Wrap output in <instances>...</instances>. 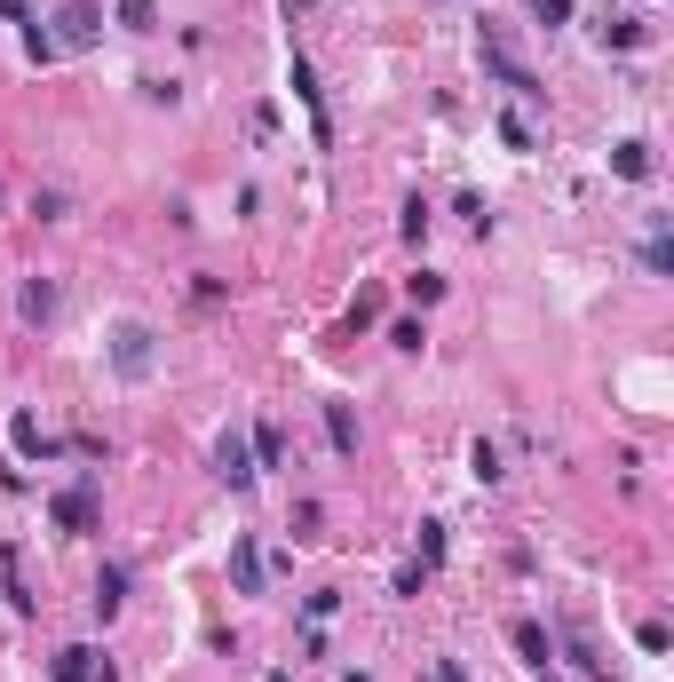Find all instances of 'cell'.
<instances>
[{"label":"cell","instance_id":"d6a6232c","mask_svg":"<svg viewBox=\"0 0 674 682\" xmlns=\"http://www.w3.org/2000/svg\"><path fill=\"white\" fill-rule=\"evenodd\" d=\"M341 682H373V675H365V667H357V675H341Z\"/></svg>","mask_w":674,"mask_h":682},{"label":"cell","instance_id":"5bb4252c","mask_svg":"<svg viewBox=\"0 0 674 682\" xmlns=\"http://www.w3.org/2000/svg\"><path fill=\"white\" fill-rule=\"evenodd\" d=\"M8 445H16L24 460H48V453H56V445L40 437V421H32V413H16V421H8Z\"/></svg>","mask_w":674,"mask_h":682},{"label":"cell","instance_id":"6da1fadb","mask_svg":"<svg viewBox=\"0 0 674 682\" xmlns=\"http://www.w3.org/2000/svg\"><path fill=\"white\" fill-rule=\"evenodd\" d=\"M476 56H484V72H492L500 88H516L524 104H548V88H540V72H532V64H516V48L500 40V24H484V32H476Z\"/></svg>","mask_w":674,"mask_h":682},{"label":"cell","instance_id":"5b68a950","mask_svg":"<svg viewBox=\"0 0 674 682\" xmlns=\"http://www.w3.org/2000/svg\"><path fill=\"white\" fill-rule=\"evenodd\" d=\"M56 310H64L56 278H24V286H16V318H24V326H56Z\"/></svg>","mask_w":674,"mask_h":682},{"label":"cell","instance_id":"cb8c5ba5","mask_svg":"<svg viewBox=\"0 0 674 682\" xmlns=\"http://www.w3.org/2000/svg\"><path fill=\"white\" fill-rule=\"evenodd\" d=\"M635 643H643V651L659 659V651H667V643H674V635H667V619H643V627H635Z\"/></svg>","mask_w":674,"mask_h":682},{"label":"cell","instance_id":"ba28073f","mask_svg":"<svg viewBox=\"0 0 674 682\" xmlns=\"http://www.w3.org/2000/svg\"><path fill=\"white\" fill-rule=\"evenodd\" d=\"M230 587L238 595H262V548H254V532L230 540Z\"/></svg>","mask_w":674,"mask_h":682},{"label":"cell","instance_id":"7402d4cb","mask_svg":"<svg viewBox=\"0 0 674 682\" xmlns=\"http://www.w3.org/2000/svg\"><path fill=\"white\" fill-rule=\"evenodd\" d=\"M492 127H500V143H508V151H532V127H524V119H516V112H500V119H492Z\"/></svg>","mask_w":674,"mask_h":682},{"label":"cell","instance_id":"4fadbf2b","mask_svg":"<svg viewBox=\"0 0 674 682\" xmlns=\"http://www.w3.org/2000/svg\"><path fill=\"white\" fill-rule=\"evenodd\" d=\"M48 675H56V682H88V675H96V651H88V643H64V651L48 659Z\"/></svg>","mask_w":674,"mask_h":682},{"label":"cell","instance_id":"ffe728a7","mask_svg":"<svg viewBox=\"0 0 674 682\" xmlns=\"http://www.w3.org/2000/svg\"><path fill=\"white\" fill-rule=\"evenodd\" d=\"M24 56H32V64H56V56H64V48H56V40H48V32H40V24H24Z\"/></svg>","mask_w":674,"mask_h":682},{"label":"cell","instance_id":"52a82bcc","mask_svg":"<svg viewBox=\"0 0 674 682\" xmlns=\"http://www.w3.org/2000/svg\"><path fill=\"white\" fill-rule=\"evenodd\" d=\"M215 476H223L230 492H246V484L262 476V468L246 460V437H238V429H223V437H215Z\"/></svg>","mask_w":674,"mask_h":682},{"label":"cell","instance_id":"f1b7e54d","mask_svg":"<svg viewBox=\"0 0 674 682\" xmlns=\"http://www.w3.org/2000/svg\"><path fill=\"white\" fill-rule=\"evenodd\" d=\"M643 262H651V270H659V278H667V270H674V246H667V230H659V238H651V246H643Z\"/></svg>","mask_w":674,"mask_h":682},{"label":"cell","instance_id":"9c48e42d","mask_svg":"<svg viewBox=\"0 0 674 682\" xmlns=\"http://www.w3.org/2000/svg\"><path fill=\"white\" fill-rule=\"evenodd\" d=\"M611 175H627V183H651V143H643V135L611 143Z\"/></svg>","mask_w":674,"mask_h":682},{"label":"cell","instance_id":"f546056e","mask_svg":"<svg viewBox=\"0 0 674 682\" xmlns=\"http://www.w3.org/2000/svg\"><path fill=\"white\" fill-rule=\"evenodd\" d=\"M421 682H468V675H460V659H429V667H421Z\"/></svg>","mask_w":674,"mask_h":682},{"label":"cell","instance_id":"836d02e7","mask_svg":"<svg viewBox=\"0 0 674 682\" xmlns=\"http://www.w3.org/2000/svg\"><path fill=\"white\" fill-rule=\"evenodd\" d=\"M286 8H318V0H286Z\"/></svg>","mask_w":674,"mask_h":682},{"label":"cell","instance_id":"7a4b0ae2","mask_svg":"<svg viewBox=\"0 0 674 682\" xmlns=\"http://www.w3.org/2000/svg\"><path fill=\"white\" fill-rule=\"evenodd\" d=\"M151 365H159V334L143 318H119L112 326V373L119 381H151Z\"/></svg>","mask_w":674,"mask_h":682},{"label":"cell","instance_id":"9a60e30c","mask_svg":"<svg viewBox=\"0 0 674 682\" xmlns=\"http://www.w3.org/2000/svg\"><path fill=\"white\" fill-rule=\"evenodd\" d=\"M326 445H334L341 460L357 453V413H349V405H326Z\"/></svg>","mask_w":674,"mask_h":682},{"label":"cell","instance_id":"8992f818","mask_svg":"<svg viewBox=\"0 0 674 682\" xmlns=\"http://www.w3.org/2000/svg\"><path fill=\"white\" fill-rule=\"evenodd\" d=\"M286 80H294V96H302V112H310V127H318V143L334 135V119H326V88H318V72H310V56H294L286 64Z\"/></svg>","mask_w":674,"mask_h":682},{"label":"cell","instance_id":"30bf717a","mask_svg":"<svg viewBox=\"0 0 674 682\" xmlns=\"http://www.w3.org/2000/svg\"><path fill=\"white\" fill-rule=\"evenodd\" d=\"M119 603H127V571L104 564V571H96V595H88V611H96V619H112Z\"/></svg>","mask_w":674,"mask_h":682},{"label":"cell","instance_id":"8fae6325","mask_svg":"<svg viewBox=\"0 0 674 682\" xmlns=\"http://www.w3.org/2000/svg\"><path fill=\"white\" fill-rule=\"evenodd\" d=\"M595 40H603V48H643V40H651V24H643V16H603V24H595Z\"/></svg>","mask_w":674,"mask_h":682},{"label":"cell","instance_id":"3957f363","mask_svg":"<svg viewBox=\"0 0 674 682\" xmlns=\"http://www.w3.org/2000/svg\"><path fill=\"white\" fill-rule=\"evenodd\" d=\"M48 40H56V48H96V40H104V8H96V0H64Z\"/></svg>","mask_w":674,"mask_h":682},{"label":"cell","instance_id":"83f0119b","mask_svg":"<svg viewBox=\"0 0 674 682\" xmlns=\"http://www.w3.org/2000/svg\"><path fill=\"white\" fill-rule=\"evenodd\" d=\"M452 215H468V230H492V215H484V199H476V191H460V207H452Z\"/></svg>","mask_w":674,"mask_h":682},{"label":"cell","instance_id":"603a6c76","mask_svg":"<svg viewBox=\"0 0 674 682\" xmlns=\"http://www.w3.org/2000/svg\"><path fill=\"white\" fill-rule=\"evenodd\" d=\"M445 564V524H421V571Z\"/></svg>","mask_w":674,"mask_h":682},{"label":"cell","instance_id":"7c38bea8","mask_svg":"<svg viewBox=\"0 0 674 682\" xmlns=\"http://www.w3.org/2000/svg\"><path fill=\"white\" fill-rule=\"evenodd\" d=\"M508 643H516V659H524V667H548V627H540V619H516V627H508Z\"/></svg>","mask_w":674,"mask_h":682},{"label":"cell","instance_id":"e0dca14e","mask_svg":"<svg viewBox=\"0 0 674 682\" xmlns=\"http://www.w3.org/2000/svg\"><path fill=\"white\" fill-rule=\"evenodd\" d=\"M112 24H119V32H151V24H159V0H119Z\"/></svg>","mask_w":674,"mask_h":682},{"label":"cell","instance_id":"1f68e13d","mask_svg":"<svg viewBox=\"0 0 674 682\" xmlns=\"http://www.w3.org/2000/svg\"><path fill=\"white\" fill-rule=\"evenodd\" d=\"M88 682H119V675H112V667H96V675H88Z\"/></svg>","mask_w":674,"mask_h":682},{"label":"cell","instance_id":"d6986e66","mask_svg":"<svg viewBox=\"0 0 674 682\" xmlns=\"http://www.w3.org/2000/svg\"><path fill=\"white\" fill-rule=\"evenodd\" d=\"M468 468H476V484H500V476H508V468H500V445H484V437H476Z\"/></svg>","mask_w":674,"mask_h":682},{"label":"cell","instance_id":"484cf974","mask_svg":"<svg viewBox=\"0 0 674 682\" xmlns=\"http://www.w3.org/2000/svg\"><path fill=\"white\" fill-rule=\"evenodd\" d=\"M532 16H540V32H556V24H571V0H532Z\"/></svg>","mask_w":674,"mask_h":682},{"label":"cell","instance_id":"ac0fdd59","mask_svg":"<svg viewBox=\"0 0 674 682\" xmlns=\"http://www.w3.org/2000/svg\"><path fill=\"white\" fill-rule=\"evenodd\" d=\"M254 460H262V468H286V429H278V421L254 429Z\"/></svg>","mask_w":674,"mask_h":682},{"label":"cell","instance_id":"2e32d148","mask_svg":"<svg viewBox=\"0 0 674 682\" xmlns=\"http://www.w3.org/2000/svg\"><path fill=\"white\" fill-rule=\"evenodd\" d=\"M0 595H8L16 611H32V587L16 579V548H8V540H0Z\"/></svg>","mask_w":674,"mask_h":682},{"label":"cell","instance_id":"44dd1931","mask_svg":"<svg viewBox=\"0 0 674 682\" xmlns=\"http://www.w3.org/2000/svg\"><path fill=\"white\" fill-rule=\"evenodd\" d=\"M405 294L429 310V302H445V278H437V270H421V278H405Z\"/></svg>","mask_w":674,"mask_h":682},{"label":"cell","instance_id":"4316f807","mask_svg":"<svg viewBox=\"0 0 674 682\" xmlns=\"http://www.w3.org/2000/svg\"><path fill=\"white\" fill-rule=\"evenodd\" d=\"M397 230H405V246H421V238H429V207L413 199V207H405V223H397Z\"/></svg>","mask_w":674,"mask_h":682},{"label":"cell","instance_id":"4dcf8cb0","mask_svg":"<svg viewBox=\"0 0 674 682\" xmlns=\"http://www.w3.org/2000/svg\"><path fill=\"white\" fill-rule=\"evenodd\" d=\"M0 16L8 24H32V0H0Z\"/></svg>","mask_w":674,"mask_h":682},{"label":"cell","instance_id":"d590c367","mask_svg":"<svg viewBox=\"0 0 674 682\" xmlns=\"http://www.w3.org/2000/svg\"><path fill=\"white\" fill-rule=\"evenodd\" d=\"M270 682H286V675H270Z\"/></svg>","mask_w":674,"mask_h":682},{"label":"cell","instance_id":"e575fe53","mask_svg":"<svg viewBox=\"0 0 674 682\" xmlns=\"http://www.w3.org/2000/svg\"><path fill=\"white\" fill-rule=\"evenodd\" d=\"M540 682H556V675H548V667H540Z\"/></svg>","mask_w":674,"mask_h":682},{"label":"cell","instance_id":"277c9868","mask_svg":"<svg viewBox=\"0 0 674 682\" xmlns=\"http://www.w3.org/2000/svg\"><path fill=\"white\" fill-rule=\"evenodd\" d=\"M48 516H56V532H88V524H96V476H80L72 492H56Z\"/></svg>","mask_w":674,"mask_h":682},{"label":"cell","instance_id":"d4e9b609","mask_svg":"<svg viewBox=\"0 0 674 682\" xmlns=\"http://www.w3.org/2000/svg\"><path fill=\"white\" fill-rule=\"evenodd\" d=\"M302 611H310V627H326V619H334V611H341V595H334V587H318V595H310Z\"/></svg>","mask_w":674,"mask_h":682}]
</instances>
